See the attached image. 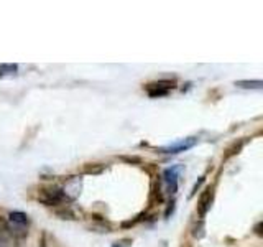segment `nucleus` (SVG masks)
Returning a JSON list of instances; mask_svg holds the SVG:
<instances>
[{"label": "nucleus", "mask_w": 263, "mask_h": 247, "mask_svg": "<svg viewBox=\"0 0 263 247\" xmlns=\"http://www.w3.org/2000/svg\"><path fill=\"white\" fill-rule=\"evenodd\" d=\"M212 203H214V188L208 186L204 189V193L199 196V201H197V213H199L201 219L208 216V213L212 208Z\"/></svg>", "instance_id": "nucleus-6"}, {"label": "nucleus", "mask_w": 263, "mask_h": 247, "mask_svg": "<svg viewBox=\"0 0 263 247\" xmlns=\"http://www.w3.org/2000/svg\"><path fill=\"white\" fill-rule=\"evenodd\" d=\"M102 171H104L102 163H89L84 168V173H87V175H99V173H102Z\"/></svg>", "instance_id": "nucleus-10"}, {"label": "nucleus", "mask_w": 263, "mask_h": 247, "mask_svg": "<svg viewBox=\"0 0 263 247\" xmlns=\"http://www.w3.org/2000/svg\"><path fill=\"white\" fill-rule=\"evenodd\" d=\"M112 247H123V245H122V244H119V242H117V244H114V245H112Z\"/></svg>", "instance_id": "nucleus-16"}, {"label": "nucleus", "mask_w": 263, "mask_h": 247, "mask_svg": "<svg viewBox=\"0 0 263 247\" xmlns=\"http://www.w3.org/2000/svg\"><path fill=\"white\" fill-rule=\"evenodd\" d=\"M0 247H4V245H2V244H0Z\"/></svg>", "instance_id": "nucleus-18"}, {"label": "nucleus", "mask_w": 263, "mask_h": 247, "mask_svg": "<svg viewBox=\"0 0 263 247\" xmlns=\"http://www.w3.org/2000/svg\"><path fill=\"white\" fill-rule=\"evenodd\" d=\"M122 160L130 162V163H140V162H142V160L138 158V156H122Z\"/></svg>", "instance_id": "nucleus-14"}, {"label": "nucleus", "mask_w": 263, "mask_h": 247, "mask_svg": "<svg viewBox=\"0 0 263 247\" xmlns=\"http://www.w3.org/2000/svg\"><path fill=\"white\" fill-rule=\"evenodd\" d=\"M204 181H205V177H201L199 180L196 181V183H194V186L191 188V193H189V198H193V196H194V195L197 193V189L201 188V185L204 183Z\"/></svg>", "instance_id": "nucleus-12"}, {"label": "nucleus", "mask_w": 263, "mask_h": 247, "mask_svg": "<svg viewBox=\"0 0 263 247\" xmlns=\"http://www.w3.org/2000/svg\"><path fill=\"white\" fill-rule=\"evenodd\" d=\"M175 208H176V203H175V200H171L170 203H168V208H166V213H164V218H170V214H173L175 213Z\"/></svg>", "instance_id": "nucleus-13"}, {"label": "nucleus", "mask_w": 263, "mask_h": 247, "mask_svg": "<svg viewBox=\"0 0 263 247\" xmlns=\"http://www.w3.org/2000/svg\"><path fill=\"white\" fill-rule=\"evenodd\" d=\"M63 188V191L68 198V201H74L78 200L79 195H81V189H82V178L81 177H69L66 180V183Z\"/></svg>", "instance_id": "nucleus-5"}, {"label": "nucleus", "mask_w": 263, "mask_h": 247, "mask_svg": "<svg viewBox=\"0 0 263 247\" xmlns=\"http://www.w3.org/2000/svg\"><path fill=\"white\" fill-rule=\"evenodd\" d=\"M205 236L204 233V219H199V222L193 227V237L194 239H202Z\"/></svg>", "instance_id": "nucleus-11"}, {"label": "nucleus", "mask_w": 263, "mask_h": 247, "mask_svg": "<svg viewBox=\"0 0 263 247\" xmlns=\"http://www.w3.org/2000/svg\"><path fill=\"white\" fill-rule=\"evenodd\" d=\"M16 71H18V66L16 64H2L0 66V79L7 76H15Z\"/></svg>", "instance_id": "nucleus-9"}, {"label": "nucleus", "mask_w": 263, "mask_h": 247, "mask_svg": "<svg viewBox=\"0 0 263 247\" xmlns=\"http://www.w3.org/2000/svg\"><path fill=\"white\" fill-rule=\"evenodd\" d=\"M41 247H45V242H43V245H41Z\"/></svg>", "instance_id": "nucleus-17"}, {"label": "nucleus", "mask_w": 263, "mask_h": 247, "mask_svg": "<svg viewBox=\"0 0 263 247\" xmlns=\"http://www.w3.org/2000/svg\"><path fill=\"white\" fill-rule=\"evenodd\" d=\"M199 138L197 137H184V138H179L176 142L168 144L164 147H158L156 148V153H164V155H178L181 152H187L191 150L193 147L197 145Z\"/></svg>", "instance_id": "nucleus-2"}, {"label": "nucleus", "mask_w": 263, "mask_h": 247, "mask_svg": "<svg viewBox=\"0 0 263 247\" xmlns=\"http://www.w3.org/2000/svg\"><path fill=\"white\" fill-rule=\"evenodd\" d=\"M36 200L45 206H60V204L66 206V203H69L64 191H63V188L56 186V185L40 188L38 195H36Z\"/></svg>", "instance_id": "nucleus-1"}, {"label": "nucleus", "mask_w": 263, "mask_h": 247, "mask_svg": "<svg viewBox=\"0 0 263 247\" xmlns=\"http://www.w3.org/2000/svg\"><path fill=\"white\" fill-rule=\"evenodd\" d=\"M245 142H247V140H238V144L237 142H234L232 145H230L229 148H227V153L224 155V160H227V158H230V156H234V155H237L238 152H240L242 150V147L245 145Z\"/></svg>", "instance_id": "nucleus-8"}, {"label": "nucleus", "mask_w": 263, "mask_h": 247, "mask_svg": "<svg viewBox=\"0 0 263 247\" xmlns=\"http://www.w3.org/2000/svg\"><path fill=\"white\" fill-rule=\"evenodd\" d=\"M183 171V167L181 165H173V167H168L163 171L161 175V181L163 185L166 186V193L170 196H175L178 193V185H179V173Z\"/></svg>", "instance_id": "nucleus-4"}, {"label": "nucleus", "mask_w": 263, "mask_h": 247, "mask_svg": "<svg viewBox=\"0 0 263 247\" xmlns=\"http://www.w3.org/2000/svg\"><path fill=\"white\" fill-rule=\"evenodd\" d=\"M175 81L171 79H160V81H153L145 84V93L148 94V97L152 99H158V97H164L168 96L173 89H175Z\"/></svg>", "instance_id": "nucleus-3"}, {"label": "nucleus", "mask_w": 263, "mask_h": 247, "mask_svg": "<svg viewBox=\"0 0 263 247\" xmlns=\"http://www.w3.org/2000/svg\"><path fill=\"white\" fill-rule=\"evenodd\" d=\"M260 227H261V221H260V222H257V226H255V234H257V236H261Z\"/></svg>", "instance_id": "nucleus-15"}, {"label": "nucleus", "mask_w": 263, "mask_h": 247, "mask_svg": "<svg viewBox=\"0 0 263 247\" xmlns=\"http://www.w3.org/2000/svg\"><path fill=\"white\" fill-rule=\"evenodd\" d=\"M234 84L240 89H263V81L261 79H242V81H235Z\"/></svg>", "instance_id": "nucleus-7"}]
</instances>
